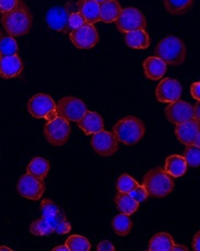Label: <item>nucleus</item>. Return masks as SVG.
<instances>
[{
	"mask_svg": "<svg viewBox=\"0 0 200 251\" xmlns=\"http://www.w3.org/2000/svg\"><path fill=\"white\" fill-rule=\"evenodd\" d=\"M32 22H33V18H32L30 9L22 0H19L17 6L10 11L1 13L2 26L7 33L13 38L29 33Z\"/></svg>",
	"mask_w": 200,
	"mask_h": 251,
	"instance_id": "1",
	"label": "nucleus"
},
{
	"mask_svg": "<svg viewBox=\"0 0 200 251\" xmlns=\"http://www.w3.org/2000/svg\"><path fill=\"white\" fill-rule=\"evenodd\" d=\"M142 185L147 190L149 197L165 198L174 189L173 176L166 174L161 167L149 170L143 176Z\"/></svg>",
	"mask_w": 200,
	"mask_h": 251,
	"instance_id": "2",
	"label": "nucleus"
},
{
	"mask_svg": "<svg viewBox=\"0 0 200 251\" xmlns=\"http://www.w3.org/2000/svg\"><path fill=\"white\" fill-rule=\"evenodd\" d=\"M113 133L118 142L130 146L141 141L145 136L146 127L140 119L136 116H126L114 125Z\"/></svg>",
	"mask_w": 200,
	"mask_h": 251,
	"instance_id": "3",
	"label": "nucleus"
},
{
	"mask_svg": "<svg viewBox=\"0 0 200 251\" xmlns=\"http://www.w3.org/2000/svg\"><path fill=\"white\" fill-rule=\"evenodd\" d=\"M156 56L163 60L166 65L178 66L185 62L186 46L184 42L176 36H166L157 43Z\"/></svg>",
	"mask_w": 200,
	"mask_h": 251,
	"instance_id": "4",
	"label": "nucleus"
},
{
	"mask_svg": "<svg viewBox=\"0 0 200 251\" xmlns=\"http://www.w3.org/2000/svg\"><path fill=\"white\" fill-rule=\"evenodd\" d=\"M41 211L42 216L54 228V232H57L58 235H64L68 234L71 230V225L67 220L66 213L52 200H43L41 203Z\"/></svg>",
	"mask_w": 200,
	"mask_h": 251,
	"instance_id": "5",
	"label": "nucleus"
},
{
	"mask_svg": "<svg viewBox=\"0 0 200 251\" xmlns=\"http://www.w3.org/2000/svg\"><path fill=\"white\" fill-rule=\"evenodd\" d=\"M71 127L69 121L57 116V118L48 121L44 126V136L49 144L53 146H63L68 142L70 137Z\"/></svg>",
	"mask_w": 200,
	"mask_h": 251,
	"instance_id": "6",
	"label": "nucleus"
},
{
	"mask_svg": "<svg viewBox=\"0 0 200 251\" xmlns=\"http://www.w3.org/2000/svg\"><path fill=\"white\" fill-rule=\"evenodd\" d=\"M27 111L35 119L52 121L58 116L55 101L48 95L37 94L27 102Z\"/></svg>",
	"mask_w": 200,
	"mask_h": 251,
	"instance_id": "7",
	"label": "nucleus"
},
{
	"mask_svg": "<svg viewBox=\"0 0 200 251\" xmlns=\"http://www.w3.org/2000/svg\"><path fill=\"white\" fill-rule=\"evenodd\" d=\"M115 23L118 31L124 34L130 31L146 29L147 26V21L143 13L133 7L122 9Z\"/></svg>",
	"mask_w": 200,
	"mask_h": 251,
	"instance_id": "8",
	"label": "nucleus"
},
{
	"mask_svg": "<svg viewBox=\"0 0 200 251\" xmlns=\"http://www.w3.org/2000/svg\"><path fill=\"white\" fill-rule=\"evenodd\" d=\"M58 116L68 121L78 122L88 111L85 102L74 97H65L56 104Z\"/></svg>",
	"mask_w": 200,
	"mask_h": 251,
	"instance_id": "9",
	"label": "nucleus"
},
{
	"mask_svg": "<svg viewBox=\"0 0 200 251\" xmlns=\"http://www.w3.org/2000/svg\"><path fill=\"white\" fill-rule=\"evenodd\" d=\"M69 38L72 44L80 50H89L94 48L99 42V33L95 26L90 23H85L77 30L71 31L69 33Z\"/></svg>",
	"mask_w": 200,
	"mask_h": 251,
	"instance_id": "10",
	"label": "nucleus"
},
{
	"mask_svg": "<svg viewBox=\"0 0 200 251\" xmlns=\"http://www.w3.org/2000/svg\"><path fill=\"white\" fill-rule=\"evenodd\" d=\"M45 191L44 180H41L30 174L23 175L18 182V192L23 198L37 201Z\"/></svg>",
	"mask_w": 200,
	"mask_h": 251,
	"instance_id": "11",
	"label": "nucleus"
},
{
	"mask_svg": "<svg viewBox=\"0 0 200 251\" xmlns=\"http://www.w3.org/2000/svg\"><path fill=\"white\" fill-rule=\"evenodd\" d=\"M91 146L100 156H111L118 151V141L114 133L101 131L93 134L91 138Z\"/></svg>",
	"mask_w": 200,
	"mask_h": 251,
	"instance_id": "12",
	"label": "nucleus"
},
{
	"mask_svg": "<svg viewBox=\"0 0 200 251\" xmlns=\"http://www.w3.org/2000/svg\"><path fill=\"white\" fill-rule=\"evenodd\" d=\"M175 135L184 145H200V124L199 120L190 119L186 122L176 124Z\"/></svg>",
	"mask_w": 200,
	"mask_h": 251,
	"instance_id": "13",
	"label": "nucleus"
},
{
	"mask_svg": "<svg viewBox=\"0 0 200 251\" xmlns=\"http://www.w3.org/2000/svg\"><path fill=\"white\" fill-rule=\"evenodd\" d=\"M72 4V2H68L64 7L56 6L49 9L47 15H46V22H47L50 29L67 33L69 16H70L71 12H73L71 10Z\"/></svg>",
	"mask_w": 200,
	"mask_h": 251,
	"instance_id": "14",
	"label": "nucleus"
},
{
	"mask_svg": "<svg viewBox=\"0 0 200 251\" xmlns=\"http://www.w3.org/2000/svg\"><path fill=\"white\" fill-rule=\"evenodd\" d=\"M166 119L173 124H179L186 122L194 116V106L188 102L180 99L171 102L165 109Z\"/></svg>",
	"mask_w": 200,
	"mask_h": 251,
	"instance_id": "15",
	"label": "nucleus"
},
{
	"mask_svg": "<svg viewBox=\"0 0 200 251\" xmlns=\"http://www.w3.org/2000/svg\"><path fill=\"white\" fill-rule=\"evenodd\" d=\"M180 96H182V85L176 79H162L156 89V99L162 103H171L179 99Z\"/></svg>",
	"mask_w": 200,
	"mask_h": 251,
	"instance_id": "16",
	"label": "nucleus"
},
{
	"mask_svg": "<svg viewBox=\"0 0 200 251\" xmlns=\"http://www.w3.org/2000/svg\"><path fill=\"white\" fill-rule=\"evenodd\" d=\"M79 128L85 132L87 135H93L97 132L103 131L104 121L103 118L94 111H87L86 114L77 122Z\"/></svg>",
	"mask_w": 200,
	"mask_h": 251,
	"instance_id": "17",
	"label": "nucleus"
},
{
	"mask_svg": "<svg viewBox=\"0 0 200 251\" xmlns=\"http://www.w3.org/2000/svg\"><path fill=\"white\" fill-rule=\"evenodd\" d=\"M23 71L21 58L16 55L0 56V76L4 79L18 77Z\"/></svg>",
	"mask_w": 200,
	"mask_h": 251,
	"instance_id": "18",
	"label": "nucleus"
},
{
	"mask_svg": "<svg viewBox=\"0 0 200 251\" xmlns=\"http://www.w3.org/2000/svg\"><path fill=\"white\" fill-rule=\"evenodd\" d=\"M143 72L150 80H159L166 72V64L159 57L150 56L143 62Z\"/></svg>",
	"mask_w": 200,
	"mask_h": 251,
	"instance_id": "19",
	"label": "nucleus"
},
{
	"mask_svg": "<svg viewBox=\"0 0 200 251\" xmlns=\"http://www.w3.org/2000/svg\"><path fill=\"white\" fill-rule=\"evenodd\" d=\"M77 7L87 23L94 25L100 21V3L94 0H79Z\"/></svg>",
	"mask_w": 200,
	"mask_h": 251,
	"instance_id": "20",
	"label": "nucleus"
},
{
	"mask_svg": "<svg viewBox=\"0 0 200 251\" xmlns=\"http://www.w3.org/2000/svg\"><path fill=\"white\" fill-rule=\"evenodd\" d=\"M125 42L127 46L134 50H145L150 45V38L146 29H139L125 33Z\"/></svg>",
	"mask_w": 200,
	"mask_h": 251,
	"instance_id": "21",
	"label": "nucleus"
},
{
	"mask_svg": "<svg viewBox=\"0 0 200 251\" xmlns=\"http://www.w3.org/2000/svg\"><path fill=\"white\" fill-rule=\"evenodd\" d=\"M164 171L173 178H179L187 171V162L183 156L171 155L165 160Z\"/></svg>",
	"mask_w": 200,
	"mask_h": 251,
	"instance_id": "22",
	"label": "nucleus"
},
{
	"mask_svg": "<svg viewBox=\"0 0 200 251\" xmlns=\"http://www.w3.org/2000/svg\"><path fill=\"white\" fill-rule=\"evenodd\" d=\"M122 7L117 0H108L100 3V21L104 23H113L117 19Z\"/></svg>",
	"mask_w": 200,
	"mask_h": 251,
	"instance_id": "23",
	"label": "nucleus"
},
{
	"mask_svg": "<svg viewBox=\"0 0 200 251\" xmlns=\"http://www.w3.org/2000/svg\"><path fill=\"white\" fill-rule=\"evenodd\" d=\"M115 204L117 210L126 215H132L139 207V203L129 193L118 192L115 197Z\"/></svg>",
	"mask_w": 200,
	"mask_h": 251,
	"instance_id": "24",
	"label": "nucleus"
},
{
	"mask_svg": "<svg viewBox=\"0 0 200 251\" xmlns=\"http://www.w3.org/2000/svg\"><path fill=\"white\" fill-rule=\"evenodd\" d=\"M172 236L167 232H157L150 239L149 243V251H171L174 245Z\"/></svg>",
	"mask_w": 200,
	"mask_h": 251,
	"instance_id": "25",
	"label": "nucleus"
},
{
	"mask_svg": "<svg viewBox=\"0 0 200 251\" xmlns=\"http://www.w3.org/2000/svg\"><path fill=\"white\" fill-rule=\"evenodd\" d=\"M49 169L50 165L48 160H46L42 157H35L30 161V164L26 168V173L41 180H45L49 173Z\"/></svg>",
	"mask_w": 200,
	"mask_h": 251,
	"instance_id": "26",
	"label": "nucleus"
},
{
	"mask_svg": "<svg viewBox=\"0 0 200 251\" xmlns=\"http://www.w3.org/2000/svg\"><path fill=\"white\" fill-rule=\"evenodd\" d=\"M167 12L180 16L187 13L194 6V0H163Z\"/></svg>",
	"mask_w": 200,
	"mask_h": 251,
	"instance_id": "27",
	"label": "nucleus"
},
{
	"mask_svg": "<svg viewBox=\"0 0 200 251\" xmlns=\"http://www.w3.org/2000/svg\"><path fill=\"white\" fill-rule=\"evenodd\" d=\"M111 226L118 236H127L133 227V222L130 220L129 215L120 213L117 216L114 217L111 222Z\"/></svg>",
	"mask_w": 200,
	"mask_h": 251,
	"instance_id": "28",
	"label": "nucleus"
},
{
	"mask_svg": "<svg viewBox=\"0 0 200 251\" xmlns=\"http://www.w3.org/2000/svg\"><path fill=\"white\" fill-rule=\"evenodd\" d=\"M69 251H89L91 245L86 237L80 235H72L69 237L65 244Z\"/></svg>",
	"mask_w": 200,
	"mask_h": 251,
	"instance_id": "29",
	"label": "nucleus"
},
{
	"mask_svg": "<svg viewBox=\"0 0 200 251\" xmlns=\"http://www.w3.org/2000/svg\"><path fill=\"white\" fill-rule=\"evenodd\" d=\"M18 44L13 36H0V56L18 54Z\"/></svg>",
	"mask_w": 200,
	"mask_h": 251,
	"instance_id": "30",
	"label": "nucleus"
},
{
	"mask_svg": "<svg viewBox=\"0 0 200 251\" xmlns=\"http://www.w3.org/2000/svg\"><path fill=\"white\" fill-rule=\"evenodd\" d=\"M31 234L35 236H49L54 232V228L48 224V222L44 217L33 222L30 226Z\"/></svg>",
	"mask_w": 200,
	"mask_h": 251,
	"instance_id": "31",
	"label": "nucleus"
},
{
	"mask_svg": "<svg viewBox=\"0 0 200 251\" xmlns=\"http://www.w3.org/2000/svg\"><path fill=\"white\" fill-rule=\"evenodd\" d=\"M187 166L198 168L200 166V148L196 145H187L185 148L184 156Z\"/></svg>",
	"mask_w": 200,
	"mask_h": 251,
	"instance_id": "32",
	"label": "nucleus"
},
{
	"mask_svg": "<svg viewBox=\"0 0 200 251\" xmlns=\"http://www.w3.org/2000/svg\"><path fill=\"white\" fill-rule=\"evenodd\" d=\"M138 185L139 183L136 180L132 178L130 176L124 174L119 176L117 182H116V189H117L118 192L129 193L130 191H133L134 188L138 187Z\"/></svg>",
	"mask_w": 200,
	"mask_h": 251,
	"instance_id": "33",
	"label": "nucleus"
},
{
	"mask_svg": "<svg viewBox=\"0 0 200 251\" xmlns=\"http://www.w3.org/2000/svg\"><path fill=\"white\" fill-rule=\"evenodd\" d=\"M86 23L85 18L80 12H71L68 19V25H67V33H70L71 31L77 30L79 27L82 26Z\"/></svg>",
	"mask_w": 200,
	"mask_h": 251,
	"instance_id": "34",
	"label": "nucleus"
},
{
	"mask_svg": "<svg viewBox=\"0 0 200 251\" xmlns=\"http://www.w3.org/2000/svg\"><path fill=\"white\" fill-rule=\"evenodd\" d=\"M129 194L132 195V197L136 200L138 203L145 202L146 200L149 198V194L143 185H138V187L134 188L133 191H130Z\"/></svg>",
	"mask_w": 200,
	"mask_h": 251,
	"instance_id": "35",
	"label": "nucleus"
},
{
	"mask_svg": "<svg viewBox=\"0 0 200 251\" xmlns=\"http://www.w3.org/2000/svg\"><path fill=\"white\" fill-rule=\"evenodd\" d=\"M19 0H0V12H8L15 8Z\"/></svg>",
	"mask_w": 200,
	"mask_h": 251,
	"instance_id": "36",
	"label": "nucleus"
},
{
	"mask_svg": "<svg viewBox=\"0 0 200 251\" xmlns=\"http://www.w3.org/2000/svg\"><path fill=\"white\" fill-rule=\"evenodd\" d=\"M97 250L99 251H114L115 247L114 245L109 240H103L97 245Z\"/></svg>",
	"mask_w": 200,
	"mask_h": 251,
	"instance_id": "37",
	"label": "nucleus"
},
{
	"mask_svg": "<svg viewBox=\"0 0 200 251\" xmlns=\"http://www.w3.org/2000/svg\"><path fill=\"white\" fill-rule=\"evenodd\" d=\"M190 94H192L194 99L200 101V82H194L190 86Z\"/></svg>",
	"mask_w": 200,
	"mask_h": 251,
	"instance_id": "38",
	"label": "nucleus"
},
{
	"mask_svg": "<svg viewBox=\"0 0 200 251\" xmlns=\"http://www.w3.org/2000/svg\"><path fill=\"white\" fill-rule=\"evenodd\" d=\"M200 232L197 231V234L194 236L193 239V249L195 251H199L200 250Z\"/></svg>",
	"mask_w": 200,
	"mask_h": 251,
	"instance_id": "39",
	"label": "nucleus"
},
{
	"mask_svg": "<svg viewBox=\"0 0 200 251\" xmlns=\"http://www.w3.org/2000/svg\"><path fill=\"white\" fill-rule=\"evenodd\" d=\"M171 251H188V248L186 247V246L183 245H173V247H172Z\"/></svg>",
	"mask_w": 200,
	"mask_h": 251,
	"instance_id": "40",
	"label": "nucleus"
},
{
	"mask_svg": "<svg viewBox=\"0 0 200 251\" xmlns=\"http://www.w3.org/2000/svg\"><path fill=\"white\" fill-rule=\"evenodd\" d=\"M199 110H200V106H199V101H197V103L195 104L194 106V119L199 120Z\"/></svg>",
	"mask_w": 200,
	"mask_h": 251,
	"instance_id": "41",
	"label": "nucleus"
},
{
	"mask_svg": "<svg viewBox=\"0 0 200 251\" xmlns=\"http://www.w3.org/2000/svg\"><path fill=\"white\" fill-rule=\"evenodd\" d=\"M53 251H69V249L66 245H63V246H57V247H55Z\"/></svg>",
	"mask_w": 200,
	"mask_h": 251,
	"instance_id": "42",
	"label": "nucleus"
},
{
	"mask_svg": "<svg viewBox=\"0 0 200 251\" xmlns=\"http://www.w3.org/2000/svg\"><path fill=\"white\" fill-rule=\"evenodd\" d=\"M0 250H7V251H11V249H10V248H8V247H4V246H1V247H0Z\"/></svg>",
	"mask_w": 200,
	"mask_h": 251,
	"instance_id": "43",
	"label": "nucleus"
},
{
	"mask_svg": "<svg viewBox=\"0 0 200 251\" xmlns=\"http://www.w3.org/2000/svg\"><path fill=\"white\" fill-rule=\"evenodd\" d=\"M94 1H96L97 3H102V2H104V1H108V0H94Z\"/></svg>",
	"mask_w": 200,
	"mask_h": 251,
	"instance_id": "44",
	"label": "nucleus"
}]
</instances>
